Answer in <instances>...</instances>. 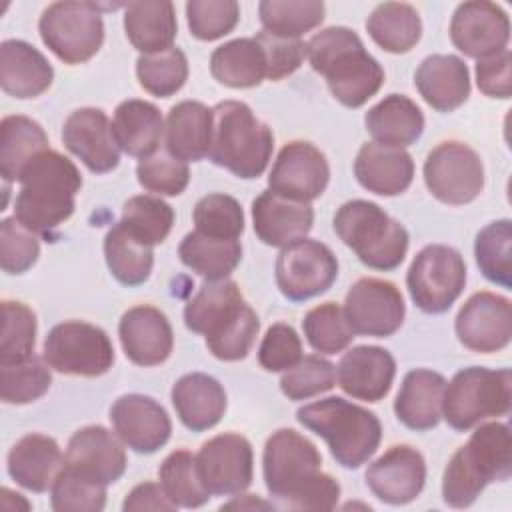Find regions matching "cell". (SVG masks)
Wrapping results in <instances>:
<instances>
[{"instance_id": "42", "label": "cell", "mask_w": 512, "mask_h": 512, "mask_svg": "<svg viewBox=\"0 0 512 512\" xmlns=\"http://www.w3.org/2000/svg\"><path fill=\"white\" fill-rule=\"evenodd\" d=\"M326 6L318 0H262L258 4L264 32L282 38H300L324 20Z\"/></svg>"}, {"instance_id": "31", "label": "cell", "mask_w": 512, "mask_h": 512, "mask_svg": "<svg viewBox=\"0 0 512 512\" xmlns=\"http://www.w3.org/2000/svg\"><path fill=\"white\" fill-rule=\"evenodd\" d=\"M212 130V108L196 100H182L166 116V150L182 162H198L210 152Z\"/></svg>"}, {"instance_id": "7", "label": "cell", "mask_w": 512, "mask_h": 512, "mask_svg": "<svg viewBox=\"0 0 512 512\" xmlns=\"http://www.w3.org/2000/svg\"><path fill=\"white\" fill-rule=\"evenodd\" d=\"M334 230L358 260L374 270L398 268L408 250L406 228L376 202H344L334 214Z\"/></svg>"}, {"instance_id": "2", "label": "cell", "mask_w": 512, "mask_h": 512, "mask_svg": "<svg viewBox=\"0 0 512 512\" xmlns=\"http://www.w3.org/2000/svg\"><path fill=\"white\" fill-rule=\"evenodd\" d=\"M306 56L312 70L326 78L332 96L348 108H360L384 84L380 62L366 52L360 36L346 26L316 32L306 44Z\"/></svg>"}, {"instance_id": "58", "label": "cell", "mask_w": 512, "mask_h": 512, "mask_svg": "<svg viewBox=\"0 0 512 512\" xmlns=\"http://www.w3.org/2000/svg\"><path fill=\"white\" fill-rule=\"evenodd\" d=\"M254 38L262 46L268 80H282L296 72L304 62L306 44L300 38H282L264 30L258 32Z\"/></svg>"}, {"instance_id": "28", "label": "cell", "mask_w": 512, "mask_h": 512, "mask_svg": "<svg viewBox=\"0 0 512 512\" xmlns=\"http://www.w3.org/2000/svg\"><path fill=\"white\" fill-rule=\"evenodd\" d=\"M420 96L438 112H452L470 96V72L454 54H432L414 74Z\"/></svg>"}, {"instance_id": "49", "label": "cell", "mask_w": 512, "mask_h": 512, "mask_svg": "<svg viewBox=\"0 0 512 512\" xmlns=\"http://www.w3.org/2000/svg\"><path fill=\"white\" fill-rule=\"evenodd\" d=\"M36 344V314L18 300L2 302L0 364L22 362L32 356Z\"/></svg>"}, {"instance_id": "18", "label": "cell", "mask_w": 512, "mask_h": 512, "mask_svg": "<svg viewBox=\"0 0 512 512\" xmlns=\"http://www.w3.org/2000/svg\"><path fill=\"white\" fill-rule=\"evenodd\" d=\"M452 44L470 58H486L506 50L510 40L508 14L494 2H462L450 22Z\"/></svg>"}, {"instance_id": "12", "label": "cell", "mask_w": 512, "mask_h": 512, "mask_svg": "<svg viewBox=\"0 0 512 512\" xmlns=\"http://www.w3.org/2000/svg\"><path fill=\"white\" fill-rule=\"evenodd\" d=\"M424 182L436 200L462 206L480 196L484 188V166L468 144L446 140L426 156Z\"/></svg>"}, {"instance_id": "45", "label": "cell", "mask_w": 512, "mask_h": 512, "mask_svg": "<svg viewBox=\"0 0 512 512\" xmlns=\"http://www.w3.org/2000/svg\"><path fill=\"white\" fill-rule=\"evenodd\" d=\"M136 76L146 92L158 98H168L176 94L188 78L186 54L176 46L154 54H142L136 60Z\"/></svg>"}, {"instance_id": "43", "label": "cell", "mask_w": 512, "mask_h": 512, "mask_svg": "<svg viewBox=\"0 0 512 512\" xmlns=\"http://www.w3.org/2000/svg\"><path fill=\"white\" fill-rule=\"evenodd\" d=\"M158 478L164 492L176 506L198 508L212 496L198 474L196 456L188 450L170 452L158 468Z\"/></svg>"}, {"instance_id": "26", "label": "cell", "mask_w": 512, "mask_h": 512, "mask_svg": "<svg viewBox=\"0 0 512 512\" xmlns=\"http://www.w3.org/2000/svg\"><path fill=\"white\" fill-rule=\"evenodd\" d=\"M354 174L362 188L378 196H396L408 190L414 178V160L404 148L366 142L356 154Z\"/></svg>"}, {"instance_id": "38", "label": "cell", "mask_w": 512, "mask_h": 512, "mask_svg": "<svg viewBox=\"0 0 512 512\" xmlns=\"http://www.w3.org/2000/svg\"><path fill=\"white\" fill-rule=\"evenodd\" d=\"M210 72L228 88H254L266 78L262 46L254 36L224 42L210 56Z\"/></svg>"}, {"instance_id": "9", "label": "cell", "mask_w": 512, "mask_h": 512, "mask_svg": "<svg viewBox=\"0 0 512 512\" xmlns=\"http://www.w3.org/2000/svg\"><path fill=\"white\" fill-rule=\"evenodd\" d=\"M40 38L66 64L90 60L104 42L100 6L92 2H54L38 22Z\"/></svg>"}, {"instance_id": "35", "label": "cell", "mask_w": 512, "mask_h": 512, "mask_svg": "<svg viewBox=\"0 0 512 512\" xmlns=\"http://www.w3.org/2000/svg\"><path fill=\"white\" fill-rule=\"evenodd\" d=\"M258 330V314L242 298L208 324L204 338L212 356L224 362H236L248 356Z\"/></svg>"}, {"instance_id": "55", "label": "cell", "mask_w": 512, "mask_h": 512, "mask_svg": "<svg viewBox=\"0 0 512 512\" xmlns=\"http://www.w3.org/2000/svg\"><path fill=\"white\" fill-rule=\"evenodd\" d=\"M140 186L158 196H178L186 190L190 180L188 164L174 158L168 150H158L140 158L136 166Z\"/></svg>"}, {"instance_id": "27", "label": "cell", "mask_w": 512, "mask_h": 512, "mask_svg": "<svg viewBox=\"0 0 512 512\" xmlns=\"http://www.w3.org/2000/svg\"><path fill=\"white\" fill-rule=\"evenodd\" d=\"M6 468L10 478L26 490L46 492L64 468V454L58 442L46 434H26L8 452Z\"/></svg>"}, {"instance_id": "21", "label": "cell", "mask_w": 512, "mask_h": 512, "mask_svg": "<svg viewBox=\"0 0 512 512\" xmlns=\"http://www.w3.org/2000/svg\"><path fill=\"white\" fill-rule=\"evenodd\" d=\"M62 142L94 174L110 172L120 162L112 122L100 108L74 110L62 126Z\"/></svg>"}, {"instance_id": "59", "label": "cell", "mask_w": 512, "mask_h": 512, "mask_svg": "<svg viewBox=\"0 0 512 512\" xmlns=\"http://www.w3.org/2000/svg\"><path fill=\"white\" fill-rule=\"evenodd\" d=\"M478 90L490 98H510L512 94V54L502 50L498 54L480 58L476 62Z\"/></svg>"}, {"instance_id": "22", "label": "cell", "mask_w": 512, "mask_h": 512, "mask_svg": "<svg viewBox=\"0 0 512 512\" xmlns=\"http://www.w3.org/2000/svg\"><path fill=\"white\" fill-rule=\"evenodd\" d=\"M64 466L86 480L108 486L126 472L122 440L104 426H86L72 434Z\"/></svg>"}, {"instance_id": "50", "label": "cell", "mask_w": 512, "mask_h": 512, "mask_svg": "<svg viewBox=\"0 0 512 512\" xmlns=\"http://www.w3.org/2000/svg\"><path fill=\"white\" fill-rule=\"evenodd\" d=\"M192 220L198 232L212 238L238 240L244 232V212L240 202L220 192L200 198L194 206Z\"/></svg>"}, {"instance_id": "10", "label": "cell", "mask_w": 512, "mask_h": 512, "mask_svg": "<svg viewBox=\"0 0 512 512\" xmlns=\"http://www.w3.org/2000/svg\"><path fill=\"white\" fill-rule=\"evenodd\" d=\"M466 264L458 250L446 244H428L412 260L406 286L412 302L426 314L446 312L462 294Z\"/></svg>"}, {"instance_id": "47", "label": "cell", "mask_w": 512, "mask_h": 512, "mask_svg": "<svg viewBox=\"0 0 512 512\" xmlns=\"http://www.w3.org/2000/svg\"><path fill=\"white\" fill-rule=\"evenodd\" d=\"M52 384L46 358L30 356L22 362L0 364V398L6 404H30L44 396Z\"/></svg>"}, {"instance_id": "37", "label": "cell", "mask_w": 512, "mask_h": 512, "mask_svg": "<svg viewBox=\"0 0 512 512\" xmlns=\"http://www.w3.org/2000/svg\"><path fill=\"white\" fill-rule=\"evenodd\" d=\"M44 150H48V136L36 120L20 114L2 118L0 174L4 182H16L22 170Z\"/></svg>"}, {"instance_id": "11", "label": "cell", "mask_w": 512, "mask_h": 512, "mask_svg": "<svg viewBox=\"0 0 512 512\" xmlns=\"http://www.w3.org/2000/svg\"><path fill=\"white\" fill-rule=\"evenodd\" d=\"M44 358L60 374L94 378L112 368L114 346L102 328L82 320H66L48 332Z\"/></svg>"}, {"instance_id": "61", "label": "cell", "mask_w": 512, "mask_h": 512, "mask_svg": "<svg viewBox=\"0 0 512 512\" xmlns=\"http://www.w3.org/2000/svg\"><path fill=\"white\" fill-rule=\"evenodd\" d=\"M222 508H274V504L262 502V500H258L252 494H244L240 500H232V502L224 504Z\"/></svg>"}, {"instance_id": "23", "label": "cell", "mask_w": 512, "mask_h": 512, "mask_svg": "<svg viewBox=\"0 0 512 512\" xmlns=\"http://www.w3.org/2000/svg\"><path fill=\"white\" fill-rule=\"evenodd\" d=\"M118 336L126 358L138 366H158L172 354V326L166 314L154 306L128 308L120 318Z\"/></svg>"}, {"instance_id": "15", "label": "cell", "mask_w": 512, "mask_h": 512, "mask_svg": "<svg viewBox=\"0 0 512 512\" xmlns=\"http://www.w3.org/2000/svg\"><path fill=\"white\" fill-rule=\"evenodd\" d=\"M330 166L312 142H288L268 174V190L296 202H312L326 190Z\"/></svg>"}, {"instance_id": "6", "label": "cell", "mask_w": 512, "mask_h": 512, "mask_svg": "<svg viewBox=\"0 0 512 512\" xmlns=\"http://www.w3.org/2000/svg\"><path fill=\"white\" fill-rule=\"evenodd\" d=\"M214 130L208 158L234 176L258 178L272 156V130L254 116L248 104L224 100L212 108Z\"/></svg>"}, {"instance_id": "56", "label": "cell", "mask_w": 512, "mask_h": 512, "mask_svg": "<svg viewBox=\"0 0 512 512\" xmlns=\"http://www.w3.org/2000/svg\"><path fill=\"white\" fill-rule=\"evenodd\" d=\"M40 244L34 232L24 228L14 216L0 222V264L8 274H24L34 266Z\"/></svg>"}, {"instance_id": "48", "label": "cell", "mask_w": 512, "mask_h": 512, "mask_svg": "<svg viewBox=\"0 0 512 512\" xmlns=\"http://www.w3.org/2000/svg\"><path fill=\"white\" fill-rule=\"evenodd\" d=\"M302 328L308 344L320 354H338L346 350L354 338L344 308L336 302H324L308 310Z\"/></svg>"}, {"instance_id": "14", "label": "cell", "mask_w": 512, "mask_h": 512, "mask_svg": "<svg viewBox=\"0 0 512 512\" xmlns=\"http://www.w3.org/2000/svg\"><path fill=\"white\" fill-rule=\"evenodd\" d=\"M344 314L354 334L386 338L402 326L406 306L396 284L382 278H360L346 294Z\"/></svg>"}, {"instance_id": "51", "label": "cell", "mask_w": 512, "mask_h": 512, "mask_svg": "<svg viewBox=\"0 0 512 512\" xmlns=\"http://www.w3.org/2000/svg\"><path fill=\"white\" fill-rule=\"evenodd\" d=\"M336 384V366L316 354L302 356L292 368L284 370L280 390L290 400H308L328 392Z\"/></svg>"}, {"instance_id": "39", "label": "cell", "mask_w": 512, "mask_h": 512, "mask_svg": "<svg viewBox=\"0 0 512 512\" xmlns=\"http://www.w3.org/2000/svg\"><path fill=\"white\" fill-rule=\"evenodd\" d=\"M370 38L390 54L412 50L422 34V20L414 6L404 2L378 4L366 20Z\"/></svg>"}, {"instance_id": "29", "label": "cell", "mask_w": 512, "mask_h": 512, "mask_svg": "<svg viewBox=\"0 0 512 512\" xmlns=\"http://www.w3.org/2000/svg\"><path fill=\"white\" fill-rule=\"evenodd\" d=\"M54 70L48 58L24 40L0 44V86L14 98H36L50 88Z\"/></svg>"}, {"instance_id": "53", "label": "cell", "mask_w": 512, "mask_h": 512, "mask_svg": "<svg viewBox=\"0 0 512 512\" xmlns=\"http://www.w3.org/2000/svg\"><path fill=\"white\" fill-rule=\"evenodd\" d=\"M242 300V292L234 280H206L196 296L184 308V324L196 334H204L206 326L230 304Z\"/></svg>"}, {"instance_id": "16", "label": "cell", "mask_w": 512, "mask_h": 512, "mask_svg": "<svg viewBox=\"0 0 512 512\" xmlns=\"http://www.w3.org/2000/svg\"><path fill=\"white\" fill-rule=\"evenodd\" d=\"M198 474L210 494H240L254 474L252 444L234 432H224L208 442L196 454Z\"/></svg>"}, {"instance_id": "13", "label": "cell", "mask_w": 512, "mask_h": 512, "mask_svg": "<svg viewBox=\"0 0 512 512\" xmlns=\"http://www.w3.org/2000/svg\"><path fill=\"white\" fill-rule=\"evenodd\" d=\"M338 276L334 252L310 238L284 246L276 258V284L292 302H304L326 292Z\"/></svg>"}, {"instance_id": "20", "label": "cell", "mask_w": 512, "mask_h": 512, "mask_svg": "<svg viewBox=\"0 0 512 512\" xmlns=\"http://www.w3.org/2000/svg\"><path fill=\"white\" fill-rule=\"evenodd\" d=\"M426 482L424 456L408 446H390L366 470V484L372 494L392 506H402L418 498Z\"/></svg>"}, {"instance_id": "40", "label": "cell", "mask_w": 512, "mask_h": 512, "mask_svg": "<svg viewBox=\"0 0 512 512\" xmlns=\"http://www.w3.org/2000/svg\"><path fill=\"white\" fill-rule=\"evenodd\" d=\"M178 256L184 266L202 278L224 280L240 264L242 246L240 240L212 238L194 230L182 238Z\"/></svg>"}, {"instance_id": "57", "label": "cell", "mask_w": 512, "mask_h": 512, "mask_svg": "<svg viewBox=\"0 0 512 512\" xmlns=\"http://www.w3.org/2000/svg\"><path fill=\"white\" fill-rule=\"evenodd\" d=\"M302 358V342L290 324H272L258 348V362L268 372H284Z\"/></svg>"}, {"instance_id": "54", "label": "cell", "mask_w": 512, "mask_h": 512, "mask_svg": "<svg viewBox=\"0 0 512 512\" xmlns=\"http://www.w3.org/2000/svg\"><path fill=\"white\" fill-rule=\"evenodd\" d=\"M190 34L212 42L230 34L240 20V6L234 0H190L186 4Z\"/></svg>"}, {"instance_id": "30", "label": "cell", "mask_w": 512, "mask_h": 512, "mask_svg": "<svg viewBox=\"0 0 512 512\" xmlns=\"http://www.w3.org/2000/svg\"><path fill=\"white\" fill-rule=\"evenodd\" d=\"M446 380L442 374L416 368L410 370L394 400L396 418L410 430L424 432L438 426L442 418V402Z\"/></svg>"}, {"instance_id": "25", "label": "cell", "mask_w": 512, "mask_h": 512, "mask_svg": "<svg viewBox=\"0 0 512 512\" xmlns=\"http://www.w3.org/2000/svg\"><path fill=\"white\" fill-rule=\"evenodd\" d=\"M252 224L266 246L284 248L306 238L314 224L310 202H296L264 190L252 202Z\"/></svg>"}, {"instance_id": "19", "label": "cell", "mask_w": 512, "mask_h": 512, "mask_svg": "<svg viewBox=\"0 0 512 512\" xmlns=\"http://www.w3.org/2000/svg\"><path fill=\"white\" fill-rule=\"evenodd\" d=\"M110 422L122 444L138 454L160 450L172 432L164 406L144 394L120 396L110 408Z\"/></svg>"}, {"instance_id": "33", "label": "cell", "mask_w": 512, "mask_h": 512, "mask_svg": "<svg viewBox=\"0 0 512 512\" xmlns=\"http://www.w3.org/2000/svg\"><path fill=\"white\" fill-rule=\"evenodd\" d=\"M364 124L374 142L406 148L422 136L424 114L408 96L388 94L366 112Z\"/></svg>"}, {"instance_id": "36", "label": "cell", "mask_w": 512, "mask_h": 512, "mask_svg": "<svg viewBox=\"0 0 512 512\" xmlns=\"http://www.w3.org/2000/svg\"><path fill=\"white\" fill-rule=\"evenodd\" d=\"M124 30L130 44L142 54L172 48L178 22L172 2H130L124 12Z\"/></svg>"}, {"instance_id": "34", "label": "cell", "mask_w": 512, "mask_h": 512, "mask_svg": "<svg viewBox=\"0 0 512 512\" xmlns=\"http://www.w3.org/2000/svg\"><path fill=\"white\" fill-rule=\"evenodd\" d=\"M112 130L120 150L136 158H146L158 152L164 136V120L152 102L130 98L116 106Z\"/></svg>"}, {"instance_id": "3", "label": "cell", "mask_w": 512, "mask_h": 512, "mask_svg": "<svg viewBox=\"0 0 512 512\" xmlns=\"http://www.w3.org/2000/svg\"><path fill=\"white\" fill-rule=\"evenodd\" d=\"M18 182L14 218L34 234H50L72 216L82 174L70 158L48 148L22 170Z\"/></svg>"}, {"instance_id": "46", "label": "cell", "mask_w": 512, "mask_h": 512, "mask_svg": "<svg viewBox=\"0 0 512 512\" xmlns=\"http://www.w3.org/2000/svg\"><path fill=\"white\" fill-rule=\"evenodd\" d=\"M144 244H162L172 230L174 210L160 196L138 194L124 202L120 220Z\"/></svg>"}, {"instance_id": "8", "label": "cell", "mask_w": 512, "mask_h": 512, "mask_svg": "<svg viewBox=\"0 0 512 512\" xmlns=\"http://www.w3.org/2000/svg\"><path fill=\"white\" fill-rule=\"evenodd\" d=\"M512 404V374L508 368L470 366L454 374L444 390L442 416L450 428L466 432L486 418L506 416Z\"/></svg>"}, {"instance_id": "24", "label": "cell", "mask_w": 512, "mask_h": 512, "mask_svg": "<svg viewBox=\"0 0 512 512\" xmlns=\"http://www.w3.org/2000/svg\"><path fill=\"white\" fill-rule=\"evenodd\" d=\"M396 360L380 346H354L338 362V386L356 400L378 402L394 382Z\"/></svg>"}, {"instance_id": "32", "label": "cell", "mask_w": 512, "mask_h": 512, "mask_svg": "<svg viewBox=\"0 0 512 512\" xmlns=\"http://www.w3.org/2000/svg\"><path fill=\"white\" fill-rule=\"evenodd\" d=\"M170 396L180 422L192 432H204L216 426L226 412V392L222 384L202 372L178 378Z\"/></svg>"}, {"instance_id": "17", "label": "cell", "mask_w": 512, "mask_h": 512, "mask_svg": "<svg viewBox=\"0 0 512 512\" xmlns=\"http://www.w3.org/2000/svg\"><path fill=\"white\" fill-rule=\"evenodd\" d=\"M454 330L468 350L498 352L512 338V304L500 294L476 292L462 304Z\"/></svg>"}, {"instance_id": "5", "label": "cell", "mask_w": 512, "mask_h": 512, "mask_svg": "<svg viewBox=\"0 0 512 512\" xmlns=\"http://www.w3.org/2000/svg\"><path fill=\"white\" fill-rule=\"evenodd\" d=\"M296 420L326 440L330 454L344 468H360L382 440L378 416L340 396L310 402L296 412Z\"/></svg>"}, {"instance_id": "52", "label": "cell", "mask_w": 512, "mask_h": 512, "mask_svg": "<svg viewBox=\"0 0 512 512\" xmlns=\"http://www.w3.org/2000/svg\"><path fill=\"white\" fill-rule=\"evenodd\" d=\"M50 504L56 512H100L106 504V486L64 466L50 488Z\"/></svg>"}, {"instance_id": "4", "label": "cell", "mask_w": 512, "mask_h": 512, "mask_svg": "<svg viewBox=\"0 0 512 512\" xmlns=\"http://www.w3.org/2000/svg\"><path fill=\"white\" fill-rule=\"evenodd\" d=\"M510 474V428L502 422L480 424L452 454L442 476V498L452 508H466L490 482H504Z\"/></svg>"}, {"instance_id": "60", "label": "cell", "mask_w": 512, "mask_h": 512, "mask_svg": "<svg viewBox=\"0 0 512 512\" xmlns=\"http://www.w3.org/2000/svg\"><path fill=\"white\" fill-rule=\"evenodd\" d=\"M122 508L126 512H134V510H160V512H172L178 506L168 498V494L164 492L162 484L156 482H142L138 486H134L126 498Z\"/></svg>"}, {"instance_id": "1", "label": "cell", "mask_w": 512, "mask_h": 512, "mask_svg": "<svg viewBox=\"0 0 512 512\" xmlns=\"http://www.w3.org/2000/svg\"><path fill=\"white\" fill-rule=\"evenodd\" d=\"M264 484L280 508L332 510L340 484L322 472V456L314 442L292 428L276 430L264 444Z\"/></svg>"}, {"instance_id": "44", "label": "cell", "mask_w": 512, "mask_h": 512, "mask_svg": "<svg viewBox=\"0 0 512 512\" xmlns=\"http://www.w3.org/2000/svg\"><path fill=\"white\" fill-rule=\"evenodd\" d=\"M510 244H512V222L508 218L490 222L484 226L474 244V256L480 272L494 284L502 288L512 286V262H510Z\"/></svg>"}, {"instance_id": "41", "label": "cell", "mask_w": 512, "mask_h": 512, "mask_svg": "<svg viewBox=\"0 0 512 512\" xmlns=\"http://www.w3.org/2000/svg\"><path fill=\"white\" fill-rule=\"evenodd\" d=\"M104 256L112 276L124 286L144 284L154 264L152 246L138 240L122 222L108 230L104 238Z\"/></svg>"}]
</instances>
